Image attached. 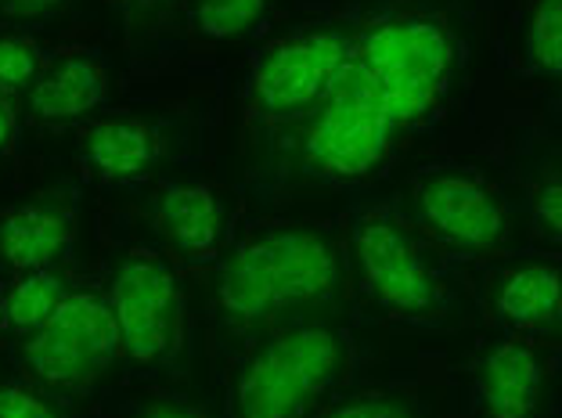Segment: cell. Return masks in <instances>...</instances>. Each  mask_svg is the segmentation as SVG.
<instances>
[{
    "mask_svg": "<svg viewBox=\"0 0 562 418\" xmlns=\"http://www.w3.org/2000/svg\"><path fill=\"white\" fill-rule=\"evenodd\" d=\"M342 285L336 238L314 224H260L224 260L216 307L232 321L257 325L278 314L322 307Z\"/></svg>",
    "mask_w": 562,
    "mask_h": 418,
    "instance_id": "obj_1",
    "label": "cell"
},
{
    "mask_svg": "<svg viewBox=\"0 0 562 418\" xmlns=\"http://www.w3.org/2000/svg\"><path fill=\"white\" fill-rule=\"evenodd\" d=\"M350 336L325 321H292L263 336L232 386V418H306L350 372Z\"/></svg>",
    "mask_w": 562,
    "mask_h": 418,
    "instance_id": "obj_2",
    "label": "cell"
},
{
    "mask_svg": "<svg viewBox=\"0 0 562 418\" xmlns=\"http://www.w3.org/2000/svg\"><path fill=\"white\" fill-rule=\"evenodd\" d=\"M353 66L372 83L397 126H412L443 94L454 66L451 33L432 19L382 22L350 44Z\"/></svg>",
    "mask_w": 562,
    "mask_h": 418,
    "instance_id": "obj_3",
    "label": "cell"
},
{
    "mask_svg": "<svg viewBox=\"0 0 562 418\" xmlns=\"http://www.w3.org/2000/svg\"><path fill=\"white\" fill-rule=\"evenodd\" d=\"M311 116L306 159L317 173L336 177V181H357L372 173L390 156L393 137L401 131L350 55L347 66L339 69L336 87Z\"/></svg>",
    "mask_w": 562,
    "mask_h": 418,
    "instance_id": "obj_4",
    "label": "cell"
},
{
    "mask_svg": "<svg viewBox=\"0 0 562 418\" xmlns=\"http://www.w3.org/2000/svg\"><path fill=\"white\" fill-rule=\"evenodd\" d=\"M350 252L364 293L386 314L404 321H429L440 314V274L426 246L390 213H361L350 231Z\"/></svg>",
    "mask_w": 562,
    "mask_h": 418,
    "instance_id": "obj_5",
    "label": "cell"
},
{
    "mask_svg": "<svg viewBox=\"0 0 562 418\" xmlns=\"http://www.w3.org/2000/svg\"><path fill=\"white\" fill-rule=\"evenodd\" d=\"M120 353V328L109 300L94 293H69L61 307L22 343L25 369L36 383L58 394L91 386Z\"/></svg>",
    "mask_w": 562,
    "mask_h": 418,
    "instance_id": "obj_6",
    "label": "cell"
},
{
    "mask_svg": "<svg viewBox=\"0 0 562 418\" xmlns=\"http://www.w3.org/2000/svg\"><path fill=\"white\" fill-rule=\"evenodd\" d=\"M109 310L120 328L123 358L140 369L162 364L181 336V285L156 252H134L109 285Z\"/></svg>",
    "mask_w": 562,
    "mask_h": 418,
    "instance_id": "obj_7",
    "label": "cell"
},
{
    "mask_svg": "<svg viewBox=\"0 0 562 418\" xmlns=\"http://www.w3.org/2000/svg\"><path fill=\"white\" fill-rule=\"evenodd\" d=\"M412 217L432 242L469 257H491L508 246V213L502 199L465 170H432L418 177Z\"/></svg>",
    "mask_w": 562,
    "mask_h": 418,
    "instance_id": "obj_8",
    "label": "cell"
},
{
    "mask_svg": "<svg viewBox=\"0 0 562 418\" xmlns=\"http://www.w3.org/2000/svg\"><path fill=\"white\" fill-rule=\"evenodd\" d=\"M350 41L339 33H300L267 47L252 66V101L271 120H296L328 98L347 66Z\"/></svg>",
    "mask_w": 562,
    "mask_h": 418,
    "instance_id": "obj_9",
    "label": "cell"
},
{
    "mask_svg": "<svg viewBox=\"0 0 562 418\" xmlns=\"http://www.w3.org/2000/svg\"><path fill=\"white\" fill-rule=\"evenodd\" d=\"M480 400L491 418H530L541 404L544 364L527 339H502L476 372Z\"/></svg>",
    "mask_w": 562,
    "mask_h": 418,
    "instance_id": "obj_10",
    "label": "cell"
},
{
    "mask_svg": "<svg viewBox=\"0 0 562 418\" xmlns=\"http://www.w3.org/2000/svg\"><path fill=\"white\" fill-rule=\"evenodd\" d=\"M109 94V76L105 66L94 55L83 50H69L47 61L44 72L36 76L30 87V112L41 123H61V120H80L87 112H94Z\"/></svg>",
    "mask_w": 562,
    "mask_h": 418,
    "instance_id": "obj_11",
    "label": "cell"
},
{
    "mask_svg": "<svg viewBox=\"0 0 562 418\" xmlns=\"http://www.w3.org/2000/svg\"><path fill=\"white\" fill-rule=\"evenodd\" d=\"M494 310L516 332H541L562 321V268L552 260H522L502 271Z\"/></svg>",
    "mask_w": 562,
    "mask_h": 418,
    "instance_id": "obj_12",
    "label": "cell"
},
{
    "mask_svg": "<svg viewBox=\"0 0 562 418\" xmlns=\"http://www.w3.org/2000/svg\"><path fill=\"white\" fill-rule=\"evenodd\" d=\"M159 227L188 263H206L221 249V202L206 184H173L159 199Z\"/></svg>",
    "mask_w": 562,
    "mask_h": 418,
    "instance_id": "obj_13",
    "label": "cell"
},
{
    "mask_svg": "<svg viewBox=\"0 0 562 418\" xmlns=\"http://www.w3.org/2000/svg\"><path fill=\"white\" fill-rule=\"evenodd\" d=\"M66 246H69V221L55 210L22 206L0 221V260L8 268H15L19 274L50 268Z\"/></svg>",
    "mask_w": 562,
    "mask_h": 418,
    "instance_id": "obj_14",
    "label": "cell"
},
{
    "mask_svg": "<svg viewBox=\"0 0 562 418\" xmlns=\"http://www.w3.org/2000/svg\"><path fill=\"white\" fill-rule=\"evenodd\" d=\"M83 156L91 162V170L109 181H123V177L145 173L159 156L156 137L145 123L131 116H112L94 123L83 137Z\"/></svg>",
    "mask_w": 562,
    "mask_h": 418,
    "instance_id": "obj_15",
    "label": "cell"
},
{
    "mask_svg": "<svg viewBox=\"0 0 562 418\" xmlns=\"http://www.w3.org/2000/svg\"><path fill=\"white\" fill-rule=\"evenodd\" d=\"M66 296V285L50 268L22 271L19 282L8 289V328H15L22 336L36 332L61 307Z\"/></svg>",
    "mask_w": 562,
    "mask_h": 418,
    "instance_id": "obj_16",
    "label": "cell"
},
{
    "mask_svg": "<svg viewBox=\"0 0 562 418\" xmlns=\"http://www.w3.org/2000/svg\"><path fill=\"white\" fill-rule=\"evenodd\" d=\"M527 58L533 72L562 76V0H538L527 25Z\"/></svg>",
    "mask_w": 562,
    "mask_h": 418,
    "instance_id": "obj_17",
    "label": "cell"
},
{
    "mask_svg": "<svg viewBox=\"0 0 562 418\" xmlns=\"http://www.w3.org/2000/svg\"><path fill=\"white\" fill-rule=\"evenodd\" d=\"M267 0H195V30L210 41H232L263 19Z\"/></svg>",
    "mask_w": 562,
    "mask_h": 418,
    "instance_id": "obj_18",
    "label": "cell"
},
{
    "mask_svg": "<svg viewBox=\"0 0 562 418\" xmlns=\"http://www.w3.org/2000/svg\"><path fill=\"white\" fill-rule=\"evenodd\" d=\"M44 55L30 36H0V94H15L36 83L44 72Z\"/></svg>",
    "mask_w": 562,
    "mask_h": 418,
    "instance_id": "obj_19",
    "label": "cell"
},
{
    "mask_svg": "<svg viewBox=\"0 0 562 418\" xmlns=\"http://www.w3.org/2000/svg\"><path fill=\"white\" fill-rule=\"evenodd\" d=\"M325 418H422L418 408L401 394H357L328 408Z\"/></svg>",
    "mask_w": 562,
    "mask_h": 418,
    "instance_id": "obj_20",
    "label": "cell"
},
{
    "mask_svg": "<svg viewBox=\"0 0 562 418\" xmlns=\"http://www.w3.org/2000/svg\"><path fill=\"white\" fill-rule=\"evenodd\" d=\"M533 231L548 246L562 249V173L548 177L538 192H533Z\"/></svg>",
    "mask_w": 562,
    "mask_h": 418,
    "instance_id": "obj_21",
    "label": "cell"
},
{
    "mask_svg": "<svg viewBox=\"0 0 562 418\" xmlns=\"http://www.w3.org/2000/svg\"><path fill=\"white\" fill-rule=\"evenodd\" d=\"M0 418H61V411L30 386H0Z\"/></svg>",
    "mask_w": 562,
    "mask_h": 418,
    "instance_id": "obj_22",
    "label": "cell"
},
{
    "mask_svg": "<svg viewBox=\"0 0 562 418\" xmlns=\"http://www.w3.org/2000/svg\"><path fill=\"white\" fill-rule=\"evenodd\" d=\"M69 0H0V22L25 25V22H44L58 15Z\"/></svg>",
    "mask_w": 562,
    "mask_h": 418,
    "instance_id": "obj_23",
    "label": "cell"
},
{
    "mask_svg": "<svg viewBox=\"0 0 562 418\" xmlns=\"http://www.w3.org/2000/svg\"><path fill=\"white\" fill-rule=\"evenodd\" d=\"M15 142V112L8 105V94H0V151H8Z\"/></svg>",
    "mask_w": 562,
    "mask_h": 418,
    "instance_id": "obj_24",
    "label": "cell"
},
{
    "mask_svg": "<svg viewBox=\"0 0 562 418\" xmlns=\"http://www.w3.org/2000/svg\"><path fill=\"white\" fill-rule=\"evenodd\" d=\"M140 418H202V415L188 411V408H151V411H145Z\"/></svg>",
    "mask_w": 562,
    "mask_h": 418,
    "instance_id": "obj_25",
    "label": "cell"
},
{
    "mask_svg": "<svg viewBox=\"0 0 562 418\" xmlns=\"http://www.w3.org/2000/svg\"><path fill=\"white\" fill-rule=\"evenodd\" d=\"M0 328H8V293H0Z\"/></svg>",
    "mask_w": 562,
    "mask_h": 418,
    "instance_id": "obj_26",
    "label": "cell"
}]
</instances>
